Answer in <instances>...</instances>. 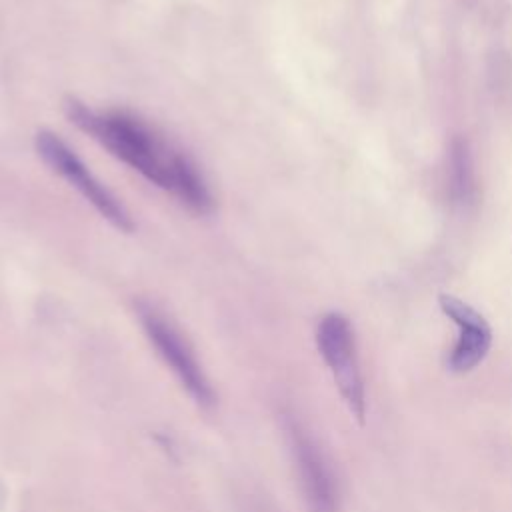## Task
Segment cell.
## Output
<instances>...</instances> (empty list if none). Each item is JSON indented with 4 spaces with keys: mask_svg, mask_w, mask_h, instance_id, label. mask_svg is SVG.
Returning <instances> with one entry per match:
<instances>
[{
    "mask_svg": "<svg viewBox=\"0 0 512 512\" xmlns=\"http://www.w3.org/2000/svg\"><path fill=\"white\" fill-rule=\"evenodd\" d=\"M474 192L476 184L468 144L462 138H454L450 144V194L454 202L468 204L474 200Z\"/></svg>",
    "mask_w": 512,
    "mask_h": 512,
    "instance_id": "obj_7",
    "label": "cell"
},
{
    "mask_svg": "<svg viewBox=\"0 0 512 512\" xmlns=\"http://www.w3.org/2000/svg\"><path fill=\"white\" fill-rule=\"evenodd\" d=\"M136 314L142 324L144 334L162 358V362L172 370L188 396L202 408L214 404V390L180 328L152 302H138Z\"/></svg>",
    "mask_w": 512,
    "mask_h": 512,
    "instance_id": "obj_2",
    "label": "cell"
},
{
    "mask_svg": "<svg viewBox=\"0 0 512 512\" xmlns=\"http://www.w3.org/2000/svg\"><path fill=\"white\" fill-rule=\"evenodd\" d=\"M34 146L44 164L76 188L96 212L108 220L116 230L124 234L134 232V220L124 204L92 174V170L80 160V156L54 132L40 130L34 138Z\"/></svg>",
    "mask_w": 512,
    "mask_h": 512,
    "instance_id": "obj_3",
    "label": "cell"
},
{
    "mask_svg": "<svg viewBox=\"0 0 512 512\" xmlns=\"http://www.w3.org/2000/svg\"><path fill=\"white\" fill-rule=\"evenodd\" d=\"M440 310L458 326V340L448 356V370L454 374H466L474 370L488 354L492 346V330L486 318L452 294L438 296Z\"/></svg>",
    "mask_w": 512,
    "mask_h": 512,
    "instance_id": "obj_6",
    "label": "cell"
},
{
    "mask_svg": "<svg viewBox=\"0 0 512 512\" xmlns=\"http://www.w3.org/2000/svg\"><path fill=\"white\" fill-rule=\"evenodd\" d=\"M316 346L334 384L358 424L366 418L364 378L360 372L352 324L340 312L326 314L316 328Z\"/></svg>",
    "mask_w": 512,
    "mask_h": 512,
    "instance_id": "obj_4",
    "label": "cell"
},
{
    "mask_svg": "<svg viewBox=\"0 0 512 512\" xmlns=\"http://www.w3.org/2000/svg\"><path fill=\"white\" fill-rule=\"evenodd\" d=\"M68 120L150 184L174 196L190 212L214 210V196L198 164L158 126L128 110H94L76 98L64 102Z\"/></svg>",
    "mask_w": 512,
    "mask_h": 512,
    "instance_id": "obj_1",
    "label": "cell"
},
{
    "mask_svg": "<svg viewBox=\"0 0 512 512\" xmlns=\"http://www.w3.org/2000/svg\"><path fill=\"white\" fill-rule=\"evenodd\" d=\"M284 434L308 512H338V482L316 438L292 414H284Z\"/></svg>",
    "mask_w": 512,
    "mask_h": 512,
    "instance_id": "obj_5",
    "label": "cell"
}]
</instances>
